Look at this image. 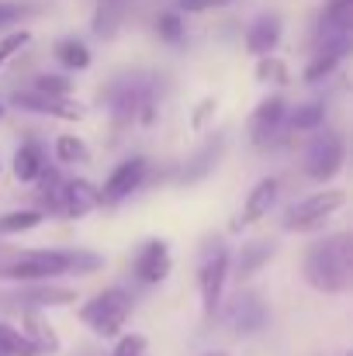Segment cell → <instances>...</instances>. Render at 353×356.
<instances>
[{
  "mask_svg": "<svg viewBox=\"0 0 353 356\" xmlns=\"http://www.w3.org/2000/svg\"><path fill=\"white\" fill-rule=\"evenodd\" d=\"M104 256L91 249H10L0 245V280L10 284H45L56 277L97 273Z\"/></svg>",
  "mask_w": 353,
  "mask_h": 356,
  "instance_id": "obj_1",
  "label": "cell"
},
{
  "mask_svg": "<svg viewBox=\"0 0 353 356\" xmlns=\"http://www.w3.org/2000/svg\"><path fill=\"white\" fill-rule=\"evenodd\" d=\"M305 280L319 294H347L353 284V236L347 229L315 238L305 249Z\"/></svg>",
  "mask_w": 353,
  "mask_h": 356,
  "instance_id": "obj_2",
  "label": "cell"
},
{
  "mask_svg": "<svg viewBox=\"0 0 353 356\" xmlns=\"http://www.w3.org/2000/svg\"><path fill=\"white\" fill-rule=\"evenodd\" d=\"M132 308H135V298L125 287H104L80 305V322L101 339H118L132 318Z\"/></svg>",
  "mask_w": 353,
  "mask_h": 356,
  "instance_id": "obj_3",
  "label": "cell"
},
{
  "mask_svg": "<svg viewBox=\"0 0 353 356\" xmlns=\"http://www.w3.org/2000/svg\"><path fill=\"white\" fill-rule=\"evenodd\" d=\"M233 270V256L226 249L222 238H208L201 245V259H198V291H201V312L205 322H212L222 308V291Z\"/></svg>",
  "mask_w": 353,
  "mask_h": 356,
  "instance_id": "obj_4",
  "label": "cell"
},
{
  "mask_svg": "<svg viewBox=\"0 0 353 356\" xmlns=\"http://www.w3.org/2000/svg\"><path fill=\"white\" fill-rule=\"evenodd\" d=\"M343 204H347V191H343V187H329V191L308 194V197H301L298 204L288 208L284 229H288V232H315V229H322Z\"/></svg>",
  "mask_w": 353,
  "mask_h": 356,
  "instance_id": "obj_5",
  "label": "cell"
},
{
  "mask_svg": "<svg viewBox=\"0 0 353 356\" xmlns=\"http://www.w3.org/2000/svg\"><path fill=\"white\" fill-rule=\"evenodd\" d=\"M343 163H347V142H343V135L333 131V128L319 131V135L308 142V149H305V173H308V180H315V184H329V180L343 170Z\"/></svg>",
  "mask_w": 353,
  "mask_h": 356,
  "instance_id": "obj_6",
  "label": "cell"
},
{
  "mask_svg": "<svg viewBox=\"0 0 353 356\" xmlns=\"http://www.w3.org/2000/svg\"><path fill=\"white\" fill-rule=\"evenodd\" d=\"M101 208V191L87 180V177H70L56 187V194L45 201L42 215L52 211L59 218H87L91 211Z\"/></svg>",
  "mask_w": 353,
  "mask_h": 356,
  "instance_id": "obj_7",
  "label": "cell"
},
{
  "mask_svg": "<svg viewBox=\"0 0 353 356\" xmlns=\"http://www.w3.org/2000/svg\"><path fill=\"white\" fill-rule=\"evenodd\" d=\"M219 312H222V322L229 325V332H235V336H253L270 318L267 301L253 287H239L233 298L226 301V308H219Z\"/></svg>",
  "mask_w": 353,
  "mask_h": 356,
  "instance_id": "obj_8",
  "label": "cell"
},
{
  "mask_svg": "<svg viewBox=\"0 0 353 356\" xmlns=\"http://www.w3.org/2000/svg\"><path fill=\"white\" fill-rule=\"evenodd\" d=\"M288 131V101L281 94L267 97L256 104L253 118H249V142L256 152H267V149H277V142L284 138Z\"/></svg>",
  "mask_w": 353,
  "mask_h": 356,
  "instance_id": "obj_9",
  "label": "cell"
},
{
  "mask_svg": "<svg viewBox=\"0 0 353 356\" xmlns=\"http://www.w3.org/2000/svg\"><path fill=\"white\" fill-rule=\"evenodd\" d=\"M146 177H149V163H146L142 156L121 159L115 170L108 173L104 187H97V191H101V204H118V201L132 197V194L146 184Z\"/></svg>",
  "mask_w": 353,
  "mask_h": 356,
  "instance_id": "obj_10",
  "label": "cell"
},
{
  "mask_svg": "<svg viewBox=\"0 0 353 356\" xmlns=\"http://www.w3.org/2000/svg\"><path fill=\"white\" fill-rule=\"evenodd\" d=\"M10 104L24 108V111H35V115L59 118V121L87 118V104H80L73 97H49V94H38V90H17V94H10Z\"/></svg>",
  "mask_w": 353,
  "mask_h": 356,
  "instance_id": "obj_11",
  "label": "cell"
},
{
  "mask_svg": "<svg viewBox=\"0 0 353 356\" xmlns=\"http://www.w3.org/2000/svg\"><path fill=\"white\" fill-rule=\"evenodd\" d=\"M132 270H135V280L139 284H163L166 277H170V270H173V252H170V242L166 238H149V242H142V249L135 252V263H132Z\"/></svg>",
  "mask_w": 353,
  "mask_h": 356,
  "instance_id": "obj_12",
  "label": "cell"
},
{
  "mask_svg": "<svg viewBox=\"0 0 353 356\" xmlns=\"http://www.w3.org/2000/svg\"><path fill=\"white\" fill-rule=\"evenodd\" d=\"M319 45H340L350 49L353 38V0H329L322 17H319Z\"/></svg>",
  "mask_w": 353,
  "mask_h": 356,
  "instance_id": "obj_13",
  "label": "cell"
},
{
  "mask_svg": "<svg viewBox=\"0 0 353 356\" xmlns=\"http://www.w3.org/2000/svg\"><path fill=\"white\" fill-rule=\"evenodd\" d=\"M277 194H281V180H277V177H263V180L246 194V201H242V208H239V215H235V229H249V225L263 222V218L270 215Z\"/></svg>",
  "mask_w": 353,
  "mask_h": 356,
  "instance_id": "obj_14",
  "label": "cell"
},
{
  "mask_svg": "<svg viewBox=\"0 0 353 356\" xmlns=\"http://www.w3.org/2000/svg\"><path fill=\"white\" fill-rule=\"evenodd\" d=\"M281 31H284V24H281V17L277 14H260L249 28H246V52H253V56H270L274 49H277V42H281Z\"/></svg>",
  "mask_w": 353,
  "mask_h": 356,
  "instance_id": "obj_15",
  "label": "cell"
},
{
  "mask_svg": "<svg viewBox=\"0 0 353 356\" xmlns=\"http://www.w3.org/2000/svg\"><path fill=\"white\" fill-rule=\"evenodd\" d=\"M21 336L38 350V356H56L59 353V336L49 325V318L42 312H21Z\"/></svg>",
  "mask_w": 353,
  "mask_h": 356,
  "instance_id": "obj_16",
  "label": "cell"
},
{
  "mask_svg": "<svg viewBox=\"0 0 353 356\" xmlns=\"http://www.w3.org/2000/svg\"><path fill=\"white\" fill-rule=\"evenodd\" d=\"M222 142H226L222 135H215L212 142H205V145L184 163V177H180V180H184V184H198V180H205V177L219 166V159H222Z\"/></svg>",
  "mask_w": 353,
  "mask_h": 356,
  "instance_id": "obj_17",
  "label": "cell"
},
{
  "mask_svg": "<svg viewBox=\"0 0 353 356\" xmlns=\"http://www.w3.org/2000/svg\"><path fill=\"white\" fill-rule=\"evenodd\" d=\"M10 170H14V180L17 184H35L42 173H45V152L38 142H24L14 159H10Z\"/></svg>",
  "mask_w": 353,
  "mask_h": 356,
  "instance_id": "obj_18",
  "label": "cell"
},
{
  "mask_svg": "<svg viewBox=\"0 0 353 356\" xmlns=\"http://www.w3.org/2000/svg\"><path fill=\"white\" fill-rule=\"evenodd\" d=\"M274 242L270 238H256V242H246L242 249H239V259H235V277H239V284H246L260 266H267L270 259H274Z\"/></svg>",
  "mask_w": 353,
  "mask_h": 356,
  "instance_id": "obj_19",
  "label": "cell"
},
{
  "mask_svg": "<svg viewBox=\"0 0 353 356\" xmlns=\"http://www.w3.org/2000/svg\"><path fill=\"white\" fill-rule=\"evenodd\" d=\"M17 301H24L28 312H38V308H52V305H70L73 291L70 287H52V284H24L17 291Z\"/></svg>",
  "mask_w": 353,
  "mask_h": 356,
  "instance_id": "obj_20",
  "label": "cell"
},
{
  "mask_svg": "<svg viewBox=\"0 0 353 356\" xmlns=\"http://www.w3.org/2000/svg\"><path fill=\"white\" fill-rule=\"evenodd\" d=\"M125 14H128V0H97L94 35H97V38H115V31L121 28Z\"/></svg>",
  "mask_w": 353,
  "mask_h": 356,
  "instance_id": "obj_21",
  "label": "cell"
},
{
  "mask_svg": "<svg viewBox=\"0 0 353 356\" xmlns=\"http://www.w3.org/2000/svg\"><path fill=\"white\" fill-rule=\"evenodd\" d=\"M347 52H350V49H340V45H319L315 56H312V63L305 66V80H308V83L326 80L329 73H336V66L347 59Z\"/></svg>",
  "mask_w": 353,
  "mask_h": 356,
  "instance_id": "obj_22",
  "label": "cell"
},
{
  "mask_svg": "<svg viewBox=\"0 0 353 356\" xmlns=\"http://www.w3.org/2000/svg\"><path fill=\"white\" fill-rule=\"evenodd\" d=\"M52 56H56V63L63 66V70H87L91 66V49H87V42H80V38H63V42H56V49H52Z\"/></svg>",
  "mask_w": 353,
  "mask_h": 356,
  "instance_id": "obj_23",
  "label": "cell"
},
{
  "mask_svg": "<svg viewBox=\"0 0 353 356\" xmlns=\"http://www.w3.org/2000/svg\"><path fill=\"white\" fill-rule=\"evenodd\" d=\"M42 211L38 208H21V211H7L0 215V238L7 236H21V232H31L35 225H42Z\"/></svg>",
  "mask_w": 353,
  "mask_h": 356,
  "instance_id": "obj_24",
  "label": "cell"
},
{
  "mask_svg": "<svg viewBox=\"0 0 353 356\" xmlns=\"http://www.w3.org/2000/svg\"><path fill=\"white\" fill-rule=\"evenodd\" d=\"M326 118V104L322 101H308V104H298L291 115H288V128L291 131H315Z\"/></svg>",
  "mask_w": 353,
  "mask_h": 356,
  "instance_id": "obj_25",
  "label": "cell"
},
{
  "mask_svg": "<svg viewBox=\"0 0 353 356\" xmlns=\"http://www.w3.org/2000/svg\"><path fill=\"white\" fill-rule=\"evenodd\" d=\"M56 159L66 163V166H77V163H87L91 159V149L80 135H56Z\"/></svg>",
  "mask_w": 353,
  "mask_h": 356,
  "instance_id": "obj_26",
  "label": "cell"
},
{
  "mask_svg": "<svg viewBox=\"0 0 353 356\" xmlns=\"http://www.w3.org/2000/svg\"><path fill=\"white\" fill-rule=\"evenodd\" d=\"M0 356H38V350L21 336L17 325L0 322Z\"/></svg>",
  "mask_w": 353,
  "mask_h": 356,
  "instance_id": "obj_27",
  "label": "cell"
},
{
  "mask_svg": "<svg viewBox=\"0 0 353 356\" xmlns=\"http://www.w3.org/2000/svg\"><path fill=\"white\" fill-rule=\"evenodd\" d=\"M156 35L166 42V45H180L184 42V17L177 14V10H166V14H159L156 17Z\"/></svg>",
  "mask_w": 353,
  "mask_h": 356,
  "instance_id": "obj_28",
  "label": "cell"
},
{
  "mask_svg": "<svg viewBox=\"0 0 353 356\" xmlns=\"http://www.w3.org/2000/svg\"><path fill=\"white\" fill-rule=\"evenodd\" d=\"M31 90H38V94H49V97H70L73 83H70V76L45 73V76H38V80H35V87H31Z\"/></svg>",
  "mask_w": 353,
  "mask_h": 356,
  "instance_id": "obj_29",
  "label": "cell"
},
{
  "mask_svg": "<svg viewBox=\"0 0 353 356\" xmlns=\"http://www.w3.org/2000/svg\"><path fill=\"white\" fill-rule=\"evenodd\" d=\"M28 14H35V7H31V3H21V0H0V31H3V28L21 24Z\"/></svg>",
  "mask_w": 353,
  "mask_h": 356,
  "instance_id": "obj_30",
  "label": "cell"
},
{
  "mask_svg": "<svg viewBox=\"0 0 353 356\" xmlns=\"http://www.w3.org/2000/svg\"><path fill=\"white\" fill-rule=\"evenodd\" d=\"M111 356H149V339L142 332H128V336H118Z\"/></svg>",
  "mask_w": 353,
  "mask_h": 356,
  "instance_id": "obj_31",
  "label": "cell"
},
{
  "mask_svg": "<svg viewBox=\"0 0 353 356\" xmlns=\"http://www.w3.org/2000/svg\"><path fill=\"white\" fill-rule=\"evenodd\" d=\"M256 80H260V83H288V66H284L281 59L263 56V59L256 63Z\"/></svg>",
  "mask_w": 353,
  "mask_h": 356,
  "instance_id": "obj_32",
  "label": "cell"
},
{
  "mask_svg": "<svg viewBox=\"0 0 353 356\" xmlns=\"http://www.w3.org/2000/svg\"><path fill=\"white\" fill-rule=\"evenodd\" d=\"M28 42H31V35H28L24 28H21V31H10V35H0V66L10 63Z\"/></svg>",
  "mask_w": 353,
  "mask_h": 356,
  "instance_id": "obj_33",
  "label": "cell"
},
{
  "mask_svg": "<svg viewBox=\"0 0 353 356\" xmlns=\"http://www.w3.org/2000/svg\"><path fill=\"white\" fill-rule=\"evenodd\" d=\"M233 0H177V14H201V10H212V7H226Z\"/></svg>",
  "mask_w": 353,
  "mask_h": 356,
  "instance_id": "obj_34",
  "label": "cell"
},
{
  "mask_svg": "<svg viewBox=\"0 0 353 356\" xmlns=\"http://www.w3.org/2000/svg\"><path fill=\"white\" fill-rule=\"evenodd\" d=\"M212 108H215V101H205V104L194 111V121H191V124H194V128H201V124H205V115H208Z\"/></svg>",
  "mask_w": 353,
  "mask_h": 356,
  "instance_id": "obj_35",
  "label": "cell"
},
{
  "mask_svg": "<svg viewBox=\"0 0 353 356\" xmlns=\"http://www.w3.org/2000/svg\"><path fill=\"white\" fill-rule=\"evenodd\" d=\"M201 356H229L226 350H208V353H201Z\"/></svg>",
  "mask_w": 353,
  "mask_h": 356,
  "instance_id": "obj_36",
  "label": "cell"
},
{
  "mask_svg": "<svg viewBox=\"0 0 353 356\" xmlns=\"http://www.w3.org/2000/svg\"><path fill=\"white\" fill-rule=\"evenodd\" d=\"M0 118H3V104H0Z\"/></svg>",
  "mask_w": 353,
  "mask_h": 356,
  "instance_id": "obj_37",
  "label": "cell"
}]
</instances>
